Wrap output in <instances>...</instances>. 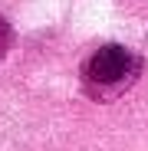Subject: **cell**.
Segmentation results:
<instances>
[{"label": "cell", "mask_w": 148, "mask_h": 151, "mask_svg": "<svg viewBox=\"0 0 148 151\" xmlns=\"http://www.w3.org/2000/svg\"><path fill=\"white\" fill-rule=\"evenodd\" d=\"M82 76L89 86H125L135 76V59L125 46H102L86 59Z\"/></svg>", "instance_id": "obj_1"}]
</instances>
